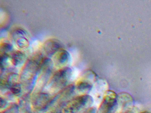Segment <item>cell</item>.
Returning a JSON list of instances; mask_svg holds the SVG:
<instances>
[{"instance_id": "cell-5", "label": "cell", "mask_w": 151, "mask_h": 113, "mask_svg": "<svg viewBox=\"0 0 151 113\" xmlns=\"http://www.w3.org/2000/svg\"><path fill=\"white\" fill-rule=\"evenodd\" d=\"M10 56L11 63L15 66H18L22 64L26 59V54L20 50L13 51Z\"/></svg>"}, {"instance_id": "cell-9", "label": "cell", "mask_w": 151, "mask_h": 113, "mask_svg": "<svg viewBox=\"0 0 151 113\" xmlns=\"http://www.w3.org/2000/svg\"><path fill=\"white\" fill-rule=\"evenodd\" d=\"M13 49V45L9 42L4 41L1 44V54L5 53L8 54Z\"/></svg>"}, {"instance_id": "cell-3", "label": "cell", "mask_w": 151, "mask_h": 113, "mask_svg": "<svg viewBox=\"0 0 151 113\" xmlns=\"http://www.w3.org/2000/svg\"><path fill=\"white\" fill-rule=\"evenodd\" d=\"M70 55L66 49H61L52 56L54 66L58 69L68 67L70 61Z\"/></svg>"}, {"instance_id": "cell-7", "label": "cell", "mask_w": 151, "mask_h": 113, "mask_svg": "<svg viewBox=\"0 0 151 113\" xmlns=\"http://www.w3.org/2000/svg\"><path fill=\"white\" fill-rule=\"evenodd\" d=\"M10 60V56L8 54H1V70H4L7 69L9 65V61Z\"/></svg>"}, {"instance_id": "cell-1", "label": "cell", "mask_w": 151, "mask_h": 113, "mask_svg": "<svg viewBox=\"0 0 151 113\" xmlns=\"http://www.w3.org/2000/svg\"><path fill=\"white\" fill-rule=\"evenodd\" d=\"M39 53L30 57L26 61L20 72V79L23 81H32L39 75L40 64L44 58Z\"/></svg>"}, {"instance_id": "cell-2", "label": "cell", "mask_w": 151, "mask_h": 113, "mask_svg": "<svg viewBox=\"0 0 151 113\" xmlns=\"http://www.w3.org/2000/svg\"><path fill=\"white\" fill-rule=\"evenodd\" d=\"M73 74V69L70 67H66L58 69L53 73L50 78L49 85L54 88H61L69 81Z\"/></svg>"}, {"instance_id": "cell-8", "label": "cell", "mask_w": 151, "mask_h": 113, "mask_svg": "<svg viewBox=\"0 0 151 113\" xmlns=\"http://www.w3.org/2000/svg\"><path fill=\"white\" fill-rule=\"evenodd\" d=\"M77 88L80 92H86L91 88V84L87 81L85 80H81L77 84Z\"/></svg>"}, {"instance_id": "cell-4", "label": "cell", "mask_w": 151, "mask_h": 113, "mask_svg": "<svg viewBox=\"0 0 151 113\" xmlns=\"http://www.w3.org/2000/svg\"><path fill=\"white\" fill-rule=\"evenodd\" d=\"M63 48L61 43L55 39H49L43 45L44 53L48 56H53L59 50Z\"/></svg>"}, {"instance_id": "cell-10", "label": "cell", "mask_w": 151, "mask_h": 113, "mask_svg": "<svg viewBox=\"0 0 151 113\" xmlns=\"http://www.w3.org/2000/svg\"><path fill=\"white\" fill-rule=\"evenodd\" d=\"M10 89L13 93L15 94H19L21 91V84L18 83H14L10 86Z\"/></svg>"}, {"instance_id": "cell-6", "label": "cell", "mask_w": 151, "mask_h": 113, "mask_svg": "<svg viewBox=\"0 0 151 113\" xmlns=\"http://www.w3.org/2000/svg\"><path fill=\"white\" fill-rule=\"evenodd\" d=\"M14 41L17 46L21 49H26L29 46L30 42L28 37H20L16 39Z\"/></svg>"}]
</instances>
